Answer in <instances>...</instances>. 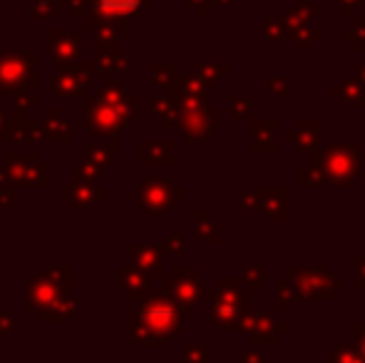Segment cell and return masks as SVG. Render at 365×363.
Masks as SVG:
<instances>
[{"mask_svg": "<svg viewBox=\"0 0 365 363\" xmlns=\"http://www.w3.org/2000/svg\"><path fill=\"white\" fill-rule=\"evenodd\" d=\"M140 5V0H100V8L112 10V13H130Z\"/></svg>", "mask_w": 365, "mask_h": 363, "instance_id": "obj_1", "label": "cell"}]
</instances>
